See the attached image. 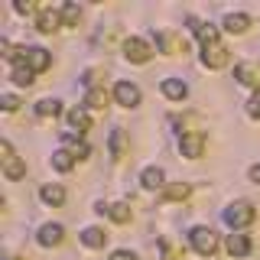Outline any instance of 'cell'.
<instances>
[{
    "mask_svg": "<svg viewBox=\"0 0 260 260\" xmlns=\"http://www.w3.org/2000/svg\"><path fill=\"white\" fill-rule=\"evenodd\" d=\"M189 241H192V247L199 250L202 257H211L218 250V238H215V231H211V228H192L189 231Z\"/></svg>",
    "mask_w": 260,
    "mask_h": 260,
    "instance_id": "cell-1",
    "label": "cell"
},
{
    "mask_svg": "<svg viewBox=\"0 0 260 260\" xmlns=\"http://www.w3.org/2000/svg\"><path fill=\"white\" fill-rule=\"evenodd\" d=\"M254 218H257V211H254L250 202H234V205L224 211V221L231 224V228H247Z\"/></svg>",
    "mask_w": 260,
    "mask_h": 260,
    "instance_id": "cell-2",
    "label": "cell"
},
{
    "mask_svg": "<svg viewBox=\"0 0 260 260\" xmlns=\"http://www.w3.org/2000/svg\"><path fill=\"white\" fill-rule=\"evenodd\" d=\"M114 98H117L120 108H137L140 104V88L130 85V81H117L114 85Z\"/></svg>",
    "mask_w": 260,
    "mask_h": 260,
    "instance_id": "cell-3",
    "label": "cell"
},
{
    "mask_svg": "<svg viewBox=\"0 0 260 260\" xmlns=\"http://www.w3.org/2000/svg\"><path fill=\"white\" fill-rule=\"evenodd\" d=\"M179 150H182V156H202V150H205V134L202 130H189V134L179 140Z\"/></svg>",
    "mask_w": 260,
    "mask_h": 260,
    "instance_id": "cell-4",
    "label": "cell"
},
{
    "mask_svg": "<svg viewBox=\"0 0 260 260\" xmlns=\"http://www.w3.org/2000/svg\"><path fill=\"white\" fill-rule=\"evenodd\" d=\"M124 52H127V59L134 62V65H143V62H150V59H153L150 46H146L143 39H137V36H130L127 43H124Z\"/></svg>",
    "mask_w": 260,
    "mask_h": 260,
    "instance_id": "cell-5",
    "label": "cell"
},
{
    "mask_svg": "<svg viewBox=\"0 0 260 260\" xmlns=\"http://www.w3.org/2000/svg\"><path fill=\"white\" fill-rule=\"evenodd\" d=\"M228 49L221 43H215V46H202V62L208 65V69H221V65H228Z\"/></svg>",
    "mask_w": 260,
    "mask_h": 260,
    "instance_id": "cell-6",
    "label": "cell"
},
{
    "mask_svg": "<svg viewBox=\"0 0 260 260\" xmlns=\"http://www.w3.org/2000/svg\"><path fill=\"white\" fill-rule=\"evenodd\" d=\"M98 211H101V215H108L111 221H117V224H127L130 218H134V208H130L127 202H114V205H98Z\"/></svg>",
    "mask_w": 260,
    "mask_h": 260,
    "instance_id": "cell-7",
    "label": "cell"
},
{
    "mask_svg": "<svg viewBox=\"0 0 260 260\" xmlns=\"http://www.w3.org/2000/svg\"><path fill=\"white\" fill-rule=\"evenodd\" d=\"M59 23H62V13L55 10V7H43L36 16V29L39 32H55L59 29Z\"/></svg>",
    "mask_w": 260,
    "mask_h": 260,
    "instance_id": "cell-8",
    "label": "cell"
},
{
    "mask_svg": "<svg viewBox=\"0 0 260 260\" xmlns=\"http://www.w3.org/2000/svg\"><path fill=\"white\" fill-rule=\"evenodd\" d=\"M26 65H29L32 72H46L49 65H52V55H49L46 49L32 46V49H26Z\"/></svg>",
    "mask_w": 260,
    "mask_h": 260,
    "instance_id": "cell-9",
    "label": "cell"
},
{
    "mask_svg": "<svg viewBox=\"0 0 260 260\" xmlns=\"http://www.w3.org/2000/svg\"><path fill=\"white\" fill-rule=\"evenodd\" d=\"M234 78H238L241 85H257V81H260V65L257 62H238Z\"/></svg>",
    "mask_w": 260,
    "mask_h": 260,
    "instance_id": "cell-10",
    "label": "cell"
},
{
    "mask_svg": "<svg viewBox=\"0 0 260 260\" xmlns=\"http://www.w3.org/2000/svg\"><path fill=\"white\" fill-rule=\"evenodd\" d=\"M162 94H166L169 101H185V94H189V85H185L182 78H166V81H162Z\"/></svg>",
    "mask_w": 260,
    "mask_h": 260,
    "instance_id": "cell-11",
    "label": "cell"
},
{
    "mask_svg": "<svg viewBox=\"0 0 260 260\" xmlns=\"http://www.w3.org/2000/svg\"><path fill=\"white\" fill-rule=\"evenodd\" d=\"M36 241L43 244V247H55V244L62 241V224H52V221L43 224V228H39V234H36Z\"/></svg>",
    "mask_w": 260,
    "mask_h": 260,
    "instance_id": "cell-12",
    "label": "cell"
},
{
    "mask_svg": "<svg viewBox=\"0 0 260 260\" xmlns=\"http://www.w3.org/2000/svg\"><path fill=\"white\" fill-rule=\"evenodd\" d=\"M192 195V185L189 182H176V185H166L159 192V202H176V199H189Z\"/></svg>",
    "mask_w": 260,
    "mask_h": 260,
    "instance_id": "cell-13",
    "label": "cell"
},
{
    "mask_svg": "<svg viewBox=\"0 0 260 260\" xmlns=\"http://www.w3.org/2000/svg\"><path fill=\"white\" fill-rule=\"evenodd\" d=\"M228 254H231V257H247L250 254L247 234H231V238H228Z\"/></svg>",
    "mask_w": 260,
    "mask_h": 260,
    "instance_id": "cell-14",
    "label": "cell"
},
{
    "mask_svg": "<svg viewBox=\"0 0 260 260\" xmlns=\"http://www.w3.org/2000/svg\"><path fill=\"white\" fill-rule=\"evenodd\" d=\"M10 78H13V85H20V88H26L36 81V72L29 69L26 62H20V65H13V72H10Z\"/></svg>",
    "mask_w": 260,
    "mask_h": 260,
    "instance_id": "cell-15",
    "label": "cell"
},
{
    "mask_svg": "<svg viewBox=\"0 0 260 260\" xmlns=\"http://www.w3.org/2000/svg\"><path fill=\"white\" fill-rule=\"evenodd\" d=\"M140 182H143V189H159V185L166 182V176H162L159 166H146L140 173Z\"/></svg>",
    "mask_w": 260,
    "mask_h": 260,
    "instance_id": "cell-16",
    "label": "cell"
},
{
    "mask_svg": "<svg viewBox=\"0 0 260 260\" xmlns=\"http://www.w3.org/2000/svg\"><path fill=\"white\" fill-rule=\"evenodd\" d=\"M78 241L85 244V247H104V241H108V234H104L101 228H85V231L78 234Z\"/></svg>",
    "mask_w": 260,
    "mask_h": 260,
    "instance_id": "cell-17",
    "label": "cell"
},
{
    "mask_svg": "<svg viewBox=\"0 0 260 260\" xmlns=\"http://www.w3.org/2000/svg\"><path fill=\"white\" fill-rule=\"evenodd\" d=\"M69 124H72V134L78 137V134H85V130L91 127V117H88L81 108H75V111H69Z\"/></svg>",
    "mask_w": 260,
    "mask_h": 260,
    "instance_id": "cell-18",
    "label": "cell"
},
{
    "mask_svg": "<svg viewBox=\"0 0 260 260\" xmlns=\"http://www.w3.org/2000/svg\"><path fill=\"white\" fill-rule=\"evenodd\" d=\"M247 26H250V16L247 13H228L224 16V29L228 32H247Z\"/></svg>",
    "mask_w": 260,
    "mask_h": 260,
    "instance_id": "cell-19",
    "label": "cell"
},
{
    "mask_svg": "<svg viewBox=\"0 0 260 260\" xmlns=\"http://www.w3.org/2000/svg\"><path fill=\"white\" fill-rule=\"evenodd\" d=\"M39 195H43L46 205H62V202H65V189H62V185H52V182H46L43 189H39Z\"/></svg>",
    "mask_w": 260,
    "mask_h": 260,
    "instance_id": "cell-20",
    "label": "cell"
},
{
    "mask_svg": "<svg viewBox=\"0 0 260 260\" xmlns=\"http://www.w3.org/2000/svg\"><path fill=\"white\" fill-rule=\"evenodd\" d=\"M36 114H39V117H59L62 104L55 101V98H43V101H36Z\"/></svg>",
    "mask_w": 260,
    "mask_h": 260,
    "instance_id": "cell-21",
    "label": "cell"
},
{
    "mask_svg": "<svg viewBox=\"0 0 260 260\" xmlns=\"http://www.w3.org/2000/svg\"><path fill=\"white\" fill-rule=\"evenodd\" d=\"M124 143H127V134L120 127L111 130V156L114 159H124Z\"/></svg>",
    "mask_w": 260,
    "mask_h": 260,
    "instance_id": "cell-22",
    "label": "cell"
},
{
    "mask_svg": "<svg viewBox=\"0 0 260 260\" xmlns=\"http://www.w3.org/2000/svg\"><path fill=\"white\" fill-rule=\"evenodd\" d=\"M52 166L59 169V173H69V169L75 166V156H72V150H55V153H52Z\"/></svg>",
    "mask_w": 260,
    "mask_h": 260,
    "instance_id": "cell-23",
    "label": "cell"
},
{
    "mask_svg": "<svg viewBox=\"0 0 260 260\" xmlns=\"http://www.w3.org/2000/svg\"><path fill=\"white\" fill-rule=\"evenodd\" d=\"M7 166H4V173H7V179H10V182H16V179H23V173H26V166H23V159H4Z\"/></svg>",
    "mask_w": 260,
    "mask_h": 260,
    "instance_id": "cell-24",
    "label": "cell"
},
{
    "mask_svg": "<svg viewBox=\"0 0 260 260\" xmlns=\"http://www.w3.org/2000/svg\"><path fill=\"white\" fill-rule=\"evenodd\" d=\"M78 20H81V7L78 4H65L62 7V23L65 26H78Z\"/></svg>",
    "mask_w": 260,
    "mask_h": 260,
    "instance_id": "cell-25",
    "label": "cell"
},
{
    "mask_svg": "<svg viewBox=\"0 0 260 260\" xmlns=\"http://www.w3.org/2000/svg\"><path fill=\"white\" fill-rule=\"evenodd\" d=\"M85 104H88V108H108V94H104L101 88H91L88 98H85Z\"/></svg>",
    "mask_w": 260,
    "mask_h": 260,
    "instance_id": "cell-26",
    "label": "cell"
},
{
    "mask_svg": "<svg viewBox=\"0 0 260 260\" xmlns=\"http://www.w3.org/2000/svg\"><path fill=\"white\" fill-rule=\"evenodd\" d=\"M247 114H250V117H260V91L250 94V101H247Z\"/></svg>",
    "mask_w": 260,
    "mask_h": 260,
    "instance_id": "cell-27",
    "label": "cell"
},
{
    "mask_svg": "<svg viewBox=\"0 0 260 260\" xmlns=\"http://www.w3.org/2000/svg\"><path fill=\"white\" fill-rule=\"evenodd\" d=\"M0 104H4V111H20V98H16V94H4V101H0Z\"/></svg>",
    "mask_w": 260,
    "mask_h": 260,
    "instance_id": "cell-28",
    "label": "cell"
},
{
    "mask_svg": "<svg viewBox=\"0 0 260 260\" xmlns=\"http://www.w3.org/2000/svg\"><path fill=\"white\" fill-rule=\"evenodd\" d=\"M111 260H137V257L130 254V250H114V254H111Z\"/></svg>",
    "mask_w": 260,
    "mask_h": 260,
    "instance_id": "cell-29",
    "label": "cell"
},
{
    "mask_svg": "<svg viewBox=\"0 0 260 260\" xmlns=\"http://www.w3.org/2000/svg\"><path fill=\"white\" fill-rule=\"evenodd\" d=\"M250 182L260 185V162H257V166H250Z\"/></svg>",
    "mask_w": 260,
    "mask_h": 260,
    "instance_id": "cell-30",
    "label": "cell"
},
{
    "mask_svg": "<svg viewBox=\"0 0 260 260\" xmlns=\"http://www.w3.org/2000/svg\"><path fill=\"white\" fill-rule=\"evenodd\" d=\"M7 260H23V257H7Z\"/></svg>",
    "mask_w": 260,
    "mask_h": 260,
    "instance_id": "cell-31",
    "label": "cell"
}]
</instances>
